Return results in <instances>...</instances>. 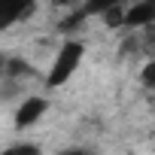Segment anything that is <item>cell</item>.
I'll return each instance as SVG.
<instances>
[{"label":"cell","instance_id":"cell-1","mask_svg":"<svg viewBox=\"0 0 155 155\" xmlns=\"http://www.w3.org/2000/svg\"><path fill=\"white\" fill-rule=\"evenodd\" d=\"M82 58H85V43H79V40H64L61 49H58L55 58H52L49 73H46V88H61V85H67V82L73 79V73L79 70Z\"/></svg>","mask_w":155,"mask_h":155},{"label":"cell","instance_id":"cell-2","mask_svg":"<svg viewBox=\"0 0 155 155\" xmlns=\"http://www.w3.org/2000/svg\"><path fill=\"white\" fill-rule=\"evenodd\" d=\"M46 113H49V97H43V94H28V97H21V104L15 107L12 125H15V131H28V128H34Z\"/></svg>","mask_w":155,"mask_h":155},{"label":"cell","instance_id":"cell-3","mask_svg":"<svg viewBox=\"0 0 155 155\" xmlns=\"http://www.w3.org/2000/svg\"><path fill=\"white\" fill-rule=\"evenodd\" d=\"M152 25H155V0H134L131 6H125L122 28L140 31V28H152Z\"/></svg>","mask_w":155,"mask_h":155},{"label":"cell","instance_id":"cell-4","mask_svg":"<svg viewBox=\"0 0 155 155\" xmlns=\"http://www.w3.org/2000/svg\"><path fill=\"white\" fill-rule=\"evenodd\" d=\"M34 6H37V0H0V34L25 21L34 12Z\"/></svg>","mask_w":155,"mask_h":155},{"label":"cell","instance_id":"cell-5","mask_svg":"<svg viewBox=\"0 0 155 155\" xmlns=\"http://www.w3.org/2000/svg\"><path fill=\"white\" fill-rule=\"evenodd\" d=\"M37 70L31 67V61L28 58H18V55H12V58H6V67H3V79H12V82H21L25 76H34Z\"/></svg>","mask_w":155,"mask_h":155},{"label":"cell","instance_id":"cell-6","mask_svg":"<svg viewBox=\"0 0 155 155\" xmlns=\"http://www.w3.org/2000/svg\"><path fill=\"white\" fill-rule=\"evenodd\" d=\"M3 155H43V149L34 143H12L9 149H3Z\"/></svg>","mask_w":155,"mask_h":155},{"label":"cell","instance_id":"cell-7","mask_svg":"<svg viewBox=\"0 0 155 155\" xmlns=\"http://www.w3.org/2000/svg\"><path fill=\"white\" fill-rule=\"evenodd\" d=\"M18 91H21V85H18V82H12V79H3V82H0V101L18 97Z\"/></svg>","mask_w":155,"mask_h":155},{"label":"cell","instance_id":"cell-8","mask_svg":"<svg viewBox=\"0 0 155 155\" xmlns=\"http://www.w3.org/2000/svg\"><path fill=\"white\" fill-rule=\"evenodd\" d=\"M140 82H143L146 88H155V58H152V61L140 70Z\"/></svg>","mask_w":155,"mask_h":155},{"label":"cell","instance_id":"cell-9","mask_svg":"<svg viewBox=\"0 0 155 155\" xmlns=\"http://www.w3.org/2000/svg\"><path fill=\"white\" fill-rule=\"evenodd\" d=\"M122 21H125V6H122V9H113V12L104 15V25H107V28H122Z\"/></svg>","mask_w":155,"mask_h":155},{"label":"cell","instance_id":"cell-10","mask_svg":"<svg viewBox=\"0 0 155 155\" xmlns=\"http://www.w3.org/2000/svg\"><path fill=\"white\" fill-rule=\"evenodd\" d=\"M58 155H91L88 149H82V146H73V149H61Z\"/></svg>","mask_w":155,"mask_h":155},{"label":"cell","instance_id":"cell-11","mask_svg":"<svg viewBox=\"0 0 155 155\" xmlns=\"http://www.w3.org/2000/svg\"><path fill=\"white\" fill-rule=\"evenodd\" d=\"M73 3H76V0H55V6H73ZM73 9H76V6H73Z\"/></svg>","mask_w":155,"mask_h":155},{"label":"cell","instance_id":"cell-12","mask_svg":"<svg viewBox=\"0 0 155 155\" xmlns=\"http://www.w3.org/2000/svg\"><path fill=\"white\" fill-rule=\"evenodd\" d=\"M146 46H149V49L155 52V28H152V34H149V43H146Z\"/></svg>","mask_w":155,"mask_h":155},{"label":"cell","instance_id":"cell-13","mask_svg":"<svg viewBox=\"0 0 155 155\" xmlns=\"http://www.w3.org/2000/svg\"><path fill=\"white\" fill-rule=\"evenodd\" d=\"M131 3H134V0H128V6H131Z\"/></svg>","mask_w":155,"mask_h":155}]
</instances>
